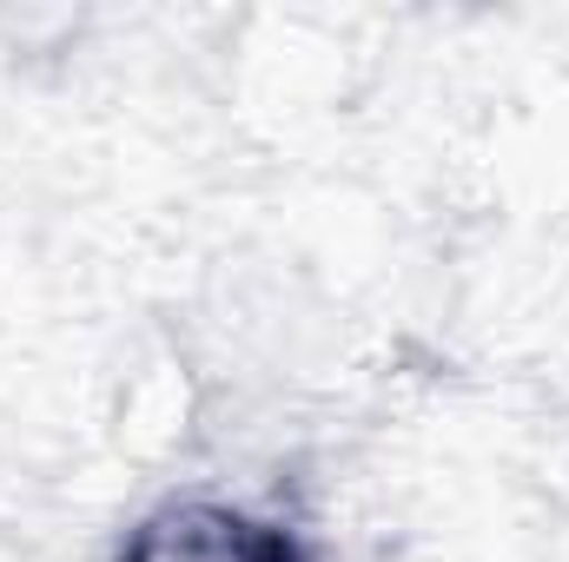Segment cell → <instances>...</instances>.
I'll return each mask as SVG.
<instances>
[{
	"instance_id": "1",
	"label": "cell",
	"mask_w": 569,
	"mask_h": 562,
	"mask_svg": "<svg viewBox=\"0 0 569 562\" xmlns=\"http://www.w3.org/2000/svg\"><path fill=\"white\" fill-rule=\"evenodd\" d=\"M127 562H291V550H284V536L232 516V510L179 503V510H159L133 536Z\"/></svg>"
}]
</instances>
